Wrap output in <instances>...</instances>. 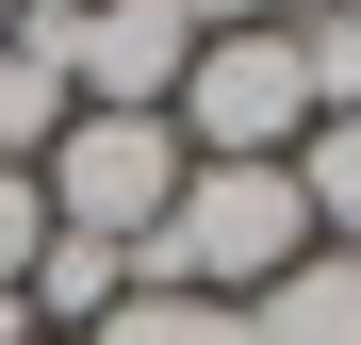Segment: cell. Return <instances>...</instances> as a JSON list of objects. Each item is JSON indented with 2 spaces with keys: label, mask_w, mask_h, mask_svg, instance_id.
<instances>
[{
  "label": "cell",
  "mask_w": 361,
  "mask_h": 345,
  "mask_svg": "<svg viewBox=\"0 0 361 345\" xmlns=\"http://www.w3.org/2000/svg\"><path fill=\"white\" fill-rule=\"evenodd\" d=\"M247 345H361V247H312L247 296Z\"/></svg>",
  "instance_id": "cell-6"
},
{
  "label": "cell",
  "mask_w": 361,
  "mask_h": 345,
  "mask_svg": "<svg viewBox=\"0 0 361 345\" xmlns=\"http://www.w3.org/2000/svg\"><path fill=\"white\" fill-rule=\"evenodd\" d=\"M180 148L164 115H66L49 132V164H33V198H49V230H99V247H148L164 230V198H180Z\"/></svg>",
  "instance_id": "cell-3"
},
{
  "label": "cell",
  "mask_w": 361,
  "mask_h": 345,
  "mask_svg": "<svg viewBox=\"0 0 361 345\" xmlns=\"http://www.w3.org/2000/svg\"><path fill=\"white\" fill-rule=\"evenodd\" d=\"M66 17H82V0H17V33H66Z\"/></svg>",
  "instance_id": "cell-10"
},
{
  "label": "cell",
  "mask_w": 361,
  "mask_h": 345,
  "mask_svg": "<svg viewBox=\"0 0 361 345\" xmlns=\"http://www.w3.org/2000/svg\"><path fill=\"white\" fill-rule=\"evenodd\" d=\"M115 296H132V247H99V230H49L33 247V279H17V313H33V345H82Z\"/></svg>",
  "instance_id": "cell-5"
},
{
  "label": "cell",
  "mask_w": 361,
  "mask_h": 345,
  "mask_svg": "<svg viewBox=\"0 0 361 345\" xmlns=\"http://www.w3.org/2000/svg\"><path fill=\"white\" fill-rule=\"evenodd\" d=\"M0 49H17V0H0Z\"/></svg>",
  "instance_id": "cell-11"
},
{
  "label": "cell",
  "mask_w": 361,
  "mask_h": 345,
  "mask_svg": "<svg viewBox=\"0 0 361 345\" xmlns=\"http://www.w3.org/2000/svg\"><path fill=\"white\" fill-rule=\"evenodd\" d=\"M33 247H49V198H33V164H0V296L33 279Z\"/></svg>",
  "instance_id": "cell-9"
},
{
  "label": "cell",
  "mask_w": 361,
  "mask_h": 345,
  "mask_svg": "<svg viewBox=\"0 0 361 345\" xmlns=\"http://www.w3.org/2000/svg\"><path fill=\"white\" fill-rule=\"evenodd\" d=\"M295 198H312L329 247H361V115H312L295 132Z\"/></svg>",
  "instance_id": "cell-8"
},
{
  "label": "cell",
  "mask_w": 361,
  "mask_h": 345,
  "mask_svg": "<svg viewBox=\"0 0 361 345\" xmlns=\"http://www.w3.org/2000/svg\"><path fill=\"white\" fill-rule=\"evenodd\" d=\"M164 132L197 148V164H295V132H312V66H295V33H197Z\"/></svg>",
  "instance_id": "cell-2"
},
{
  "label": "cell",
  "mask_w": 361,
  "mask_h": 345,
  "mask_svg": "<svg viewBox=\"0 0 361 345\" xmlns=\"http://www.w3.org/2000/svg\"><path fill=\"white\" fill-rule=\"evenodd\" d=\"M66 66H49V33H17V49H0V164H49V132H66Z\"/></svg>",
  "instance_id": "cell-7"
},
{
  "label": "cell",
  "mask_w": 361,
  "mask_h": 345,
  "mask_svg": "<svg viewBox=\"0 0 361 345\" xmlns=\"http://www.w3.org/2000/svg\"><path fill=\"white\" fill-rule=\"evenodd\" d=\"M49 66H66L82 115H164L180 66H197V17H180V0H82V17L49 33Z\"/></svg>",
  "instance_id": "cell-4"
},
{
  "label": "cell",
  "mask_w": 361,
  "mask_h": 345,
  "mask_svg": "<svg viewBox=\"0 0 361 345\" xmlns=\"http://www.w3.org/2000/svg\"><path fill=\"white\" fill-rule=\"evenodd\" d=\"M329 230H312V198H295V164H180V198H164V230L132 247V296H214V313H247L279 263H312Z\"/></svg>",
  "instance_id": "cell-1"
},
{
  "label": "cell",
  "mask_w": 361,
  "mask_h": 345,
  "mask_svg": "<svg viewBox=\"0 0 361 345\" xmlns=\"http://www.w3.org/2000/svg\"><path fill=\"white\" fill-rule=\"evenodd\" d=\"M345 17H361V0H345Z\"/></svg>",
  "instance_id": "cell-12"
}]
</instances>
